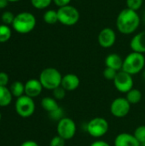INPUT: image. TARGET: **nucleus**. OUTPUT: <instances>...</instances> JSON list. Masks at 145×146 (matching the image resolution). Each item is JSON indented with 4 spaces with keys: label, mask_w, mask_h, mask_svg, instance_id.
I'll return each instance as SVG.
<instances>
[{
    "label": "nucleus",
    "mask_w": 145,
    "mask_h": 146,
    "mask_svg": "<svg viewBox=\"0 0 145 146\" xmlns=\"http://www.w3.org/2000/svg\"><path fill=\"white\" fill-rule=\"evenodd\" d=\"M140 16L138 14V11L126 8L117 15L116 27L121 33L130 35L137 31L140 25Z\"/></svg>",
    "instance_id": "obj_1"
},
{
    "label": "nucleus",
    "mask_w": 145,
    "mask_h": 146,
    "mask_svg": "<svg viewBox=\"0 0 145 146\" xmlns=\"http://www.w3.org/2000/svg\"><path fill=\"white\" fill-rule=\"evenodd\" d=\"M145 66V56L144 54L132 51L123 61L122 70L131 75L137 74L144 71Z\"/></svg>",
    "instance_id": "obj_2"
},
{
    "label": "nucleus",
    "mask_w": 145,
    "mask_h": 146,
    "mask_svg": "<svg viewBox=\"0 0 145 146\" xmlns=\"http://www.w3.org/2000/svg\"><path fill=\"white\" fill-rule=\"evenodd\" d=\"M38 80L44 88L53 91L61 86L62 75L60 71L55 68H46L40 73Z\"/></svg>",
    "instance_id": "obj_3"
},
{
    "label": "nucleus",
    "mask_w": 145,
    "mask_h": 146,
    "mask_svg": "<svg viewBox=\"0 0 145 146\" xmlns=\"http://www.w3.org/2000/svg\"><path fill=\"white\" fill-rule=\"evenodd\" d=\"M12 26L13 28L21 34L29 33L36 26V18L30 12H21L15 15Z\"/></svg>",
    "instance_id": "obj_4"
},
{
    "label": "nucleus",
    "mask_w": 145,
    "mask_h": 146,
    "mask_svg": "<svg viewBox=\"0 0 145 146\" xmlns=\"http://www.w3.org/2000/svg\"><path fill=\"white\" fill-rule=\"evenodd\" d=\"M58 22L64 26L71 27L78 23L80 18V14L78 9L73 5H66L57 9Z\"/></svg>",
    "instance_id": "obj_5"
},
{
    "label": "nucleus",
    "mask_w": 145,
    "mask_h": 146,
    "mask_svg": "<svg viewBox=\"0 0 145 146\" xmlns=\"http://www.w3.org/2000/svg\"><path fill=\"white\" fill-rule=\"evenodd\" d=\"M109 129L108 121L103 117H94L86 125V131L93 138L99 139L107 134Z\"/></svg>",
    "instance_id": "obj_6"
},
{
    "label": "nucleus",
    "mask_w": 145,
    "mask_h": 146,
    "mask_svg": "<svg viewBox=\"0 0 145 146\" xmlns=\"http://www.w3.org/2000/svg\"><path fill=\"white\" fill-rule=\"evenodd\" d=\"M77 131V127L75 121L68 117L62 118L56 126V132L57 135L62 137L64 140H70L72 139Z\"/></svg>",
    "instance_id": "obj_7"
},
{
    "label": "nucleus",
    "mask_w": 145,
    "mask_h": 146,
    "mask_svg": "<svg viewBox=\"0 0 145 146\" xmlns=\"http://www.w3.org/2000/svg\"><path fill=\"white\" fill-rule=\"evenodd\" d=\"M15 108L20 116L27 118L33 115L35 111V103L32 98L23 95L16 99Z\"/></svg>",
    "instance_id": "obj_8"
},
{
    "label": "nucleus",
    "mask_w": 145,
    "mask_h": 146,
    "mask_svg": "<svg viewBox=\"0 0 145 146\" xmlns=\"http://www.w3.org/2000/svg\"><path fill=\"white\" fill-rule=\"evenodd\" d=\"M113 82L115 89L118 92L126 94L133 88V85H134L132 75L129 74L128 73L123 70H121L117 73Z\"/></svg>",
    "instance_id": "obj_9"
},
{
    "label": "nucleus",
    "mask_w": 145,
    "mask_h": 146,
    "mask_svg": "<svg viewBox=\"0 0 145 146\" xmlns=\"http://www.w3.org/2000/svg\"><path fill=\"white\" fill-rule=\"evenodd\" d=\"M131 104L126 98L120 97L113 100L110 104V113L116 118L126 116L131 110Z\"/></svg>",
    "instance_id": "obj_10"
},
{
    "label": "nucleus",
    "mask_w": 145,
    "mask_h": 146,
    "mask_svg": "<svg viewBox=\"0 0 145 146\" xmlns=\"http://www.w3.org/2000/svg\"><path fill=\"white\" fill-rule=\"evenodd\" d=\"M98 44L101 47L108 49L112 47L116 41V33L110 27H104L97 36Z\"/></svg>",
    "instance_id": "obj_11"
},
{
    "label": "nucleus",
    "mask_w": 145,
    "mask_h": 146,
    "mask_svg": "<svg viewBox=\"0 0 145 146\" xmlns=\"http://www.w3.org/2000/svg\"><path fill=\"white\" fill-rule=\"evenodd\" d=\"M115 146H141V144L134 137L133 134L128 133H121L118 134L114 141Z\"/></svg>",
    "instance_id": "obj_12"
},
{
    "label": "nucleus",
    "mask_w": 145,
    "mask_h": 146,
    "mask_svg": "<svg viewBox=\"0 0 145 146\" xmlns=\"http://www.w3.org/2000/svg\"><path fill=\"white\" fill-rule=\"evenodd\" d=\"M43 86L39 80L31 79L25 84V95L33 98L39 96L43 90Z\"/></svg>",
    "instance_id": "obj_13"
},
{
    "label": "nucleus",
    "mask_w": 145,
    "mask_h": 146,
    "mask_svg": "<svg viewBox=\"0 0 145 146\" xmlns=\"http://www.w3.org/2000/svg\"><path fill=\"white\" fill-rule=\"evenodd\" d=\"M80 85V80L78 75L74 74H67L62 76L61 86L66 92H73L76 90Z\"/></svg>",
    "instance_id": "obj_14"
},
{
    "label": "nucleus",
    "mask_w": 145,
    "mask_h": 146,
    "mask_svg": "<svg viewBox=\"0 0 145 146\" xmlns=\"http://www.w3.org/2000/svg\"><path fill=\"white\" fill-rule=\"evenodd\" d=\"M130 47L132 51L138 52L141 54L145 53V31H142L135 34L131 42Z\"/></svg>",
    "instance_id": "obj_15"
},
{
    "label": "nucleus",
    "mask_w": 145,
    "mask_h": 146,
    "mask_svg": "<svg viewBox=\"0 0 145 146\" xmlns=\"http://www.w3.org/2000/svg\"><path fill=\"white\" fill-rule=\"evenodd\" d=\"M123 61L124 60L120 55L116 53H111L105 58V65L107 68H113L116 71H121L122 70Z\"/></svg>",
    "instance_id": "obj_16"
},
{
    "label": "nucleus",
    "mask_w": 145,
    "mask_h": 146,
    "mask_svg": "<svg viewBox=\"0 0 145 146\" xmlns=\"http://www.w3.org/2000/svg\"><path fill=\"white\" fill-rule=\"evenodd\" d=\"M41 106L42 108L47 111L48 113H51L56 110L60 106L58 105L57 100L51 97H45L41 100Z\"/></svg>",
    "instance_id": "obj_17"
},
{
    "label": "nucleus",
    "mask_w": 145,
    "mask_h": 146,
    "mask_svg": "<svg viewBox=\"0 0 145 146\" xmlns=\"http://www.w3.org/2000/svg\"><path fill=\"white\" fill-rule=\"evenodd\" d=\"M12 93L6 86H0V107H6L12 101Z\"/></svg>",
    "instance_id": "obj_18"
},
{
    "label": "nucleus",
    "mask_w": 145,
    "mask_h": 146,
    "mask_svg": "<svg viewBox=\"0 0 145 146\" xmlns=\"http://www.w3.org/2000/svg\"><path fill=\"white\" fill-rule=\"evenodd\" d=\"M142 98H143V95H142L141 91L138 89H135V88H132L131 91H129L126 96V98L131 104H138L142 100Z\"/></svg>",
    "instance_id": "obj_19"
},
{
    "label": "nucleus",
    "mask_w": 145,
    "mask_h": 146,
    "mask_svg": "<svg viewBox=\"0 0 145 146\" xmlns=\"http://www.w3.org/2000/svg\"><path fill=\"white\" fill-rule=\"evenodd\" d=\"M10 92L15 98H20L25 93V85L21 81H15L10 86Z\"/></svg>",
    "instance_id": "obj_20"
},
{
    "label": "nucleus",
    "mask_w": 145,
    "mask_h": 146,
    "mask_svg": "<svg viewBox=\"0 0 145 146\" xmlns=\"http://www.w3.org/2000/svg\"><path fill=\"white\" fill-rule=\"evenodd\" d=\"M44 21L45 23L53 25L58 22V15H57V10L55 9H49L44 12L43 15Z\"/></svg>",
    "instance_id": "obj_21"
},
{
    "label": "nucleus",
    "mask_w": 145,
    "mask_h": 146,
    "mask_svg": "<svg viewBox=\"0 0 145 146\" xmlns=\"http://www.w3.org/2000/svg\"><path fill=\"white\" fill-rule=\"evenodd\" d=\"M11 35V29L9 26L4 24L0 25V43H4L9 40Z\"/></svg>",
    "instance_id": "obj_22"
},
{
    "label": "nucleus",
    "mask_w": 145,
    "mask_h": 146,
    "mask_svg": "<svg viewBox=\"0 0 145 146\" xmlns=\"http://www.w3.org/2000/svg\"><path fill=\"white\" fill-rule=\"evenodd\" d=\"M134 137L138 139V141L143 145L145 144V126L144 125H141L139 127H138L134 133H133Z\"/></svg>",
    "instance_id": "obj_23"
},
{
    "label": "nucleus",
    "mask_w": 145,
    "mask_h": 146,
    "mask_svg": "<svg viewBox=\"0 0 145 146\" xmlns=\"http://www.w3.org/2000/svg\"><path fill=\"white\" fill-rule=\"evenodd\" d=\"M53 0H31L32 5L38 9H44L48 8Z\"/></svg>",
    "instance_id": "obj_24"
},
{
    "label": "nucleus",
    "mask_w": 145,
    "mask_h": 146,
    "mask_svg": "<svg viewBox=\"0 0 145 146\" xmlns=\"http://www.w3.org/2000/svg\"><path fill=\"white\" fill-rule=\"evenodd\" d=\"M126 8L134 11H138L142 8L144 0H126Z\"/></svg>",
    "instance_id": "obj_25"
},
{
    "label": "nucleus",
    "mask_w": 145,
    "mask_h": 146,
    "mask_svg": "<svg viewBox=\"0 0 145 146\" xmlns=\"http://www.w3.org/2000/svg\"><path fill=\"white\" fill-rule=\"evenodd\" d=\"M15 15L10 12V11H5L4 13H3L2 16H1V20L3 21V23L4 25H10L13 23L14 20H15Z\"/></svg>",
    "instance_id": "obj_26"
},
{
    "label": "nucleus",
    "mask_w": 145,
    "mask_h": 146,
    "mask_svg": "<svg viewBox=\"0 0 145 146\" xmlns=\"http://www.w3.org/2000/svg\"><path fill=\"white\" fill-rule=\"evenodd\" d=\"M66 90L64 88H62V86H59L56 89H54L52 91V94H53V98L56 100H62L65 96H66Z\"/></svg>",
    "instance_id": "obj_27"
},
{
    "label": "nucleus",
    "mask_w": 145,
    "mask_h": 146,
    "mask_svg": "<svg viewBox=\"0 0 145 146\" xmlns=\"http://www.w3.org/2000/svg\"><path fill=\"white\" fill-rule=\"evenodd\" d=\"M119 71H116V70H115V69H113V68H104V70H103V77L107 80H115V76H116V74H117V73H118Z\"/></svg>",
    "instance_id": "obj_28"
},
{
    "label": "nucleus",
    "mask_w": 145,
    "mask_h": 146,
    "mask_svg": "<svg viewBox=\"0 0 145 146\" xmlns=\"http://www.w3.org/2000/svg\"><path fill=\"white\" fill-rule=\"evenodd\" d=\"M49 115L51 119H53L54 121H59L62 118H63V110L59 107L56 110L51 112V113H49Z\"/></svg>",
    "instance_id": "obj_29"
},
{
    "label": "nucleus",
    "mask_w": 145,
    "mask_h": 146,
    "mask_svg": "<svg viewBox=\"0 0 145 146\" xmlns=\"http://www.w3.org/2000/svg\"><path fill=\"white\" fill-rule=\"evenodd\" d=\"M65 141L62 137L59 135H56L52 138V139L50 142V146H65Z\"/></svg>",
    "instance_id": "obj_30"
},
{
    "label": "nucleus",
    "mask_w": 145,
    "mask_h": 146,
    "mask_svg": "<svg viewBox=\"0 0 145 146\" xmlns=\"http://www.w3.org/2000/svg\"><path fill=\"white\" fill-rule=\"evenodd\" d=\"M9 83V75L4 72H0V86H6Z\"/></svg>",
    "instance_id": "obj_31"
},
{
    "label": "nucleus",
    "mask_w": 145,
    "mask_h": 146,
    "mask_svg": "<svg viewBox=\"0 0 145 146\" xmlns=\"http://www.w3.org/2000/svg\"><path fill=\"white\" fill-rule=\"evenodd\" d=\"M72 0H53L54 3L58 7V8H61V7H63V6H66V5H68L70 4Z\"/></svg>",
    "instance_id": "obj_32"
},
{
    "label": "nucleus",
    "mask_w": 145,
    "mask_h": 146,
    "mask_svg": "<svg viewBox=\"0 0 145 146\" xmlns=\"http://www.w3.org/2000/svg\"><path fill=\"white\" fill-rule=\"evenodd\" d=\"M90 146H110V145L104 140H96L92 142Z\"/></svg>",
    "instance_id": "obj_33"
},
{
    "label": "nucleus",
    "mask_w": 145,
    "mask_h": 146,
    "mask_svg": "<svg viewBox=\"0 0 145 146\" xmlns=\"http://www.w3.org/2000/svg\"><path fill=\"white\" fill-rule=\"evenodd\" d=\"M20 146H39L38 145V143H36L35 141L32 140H26L25 142H23Z\"/></svg>",
    "instance_id": "obj_34"
},
{
    "label": "nucleus",
    "mask_w": 145,
    "mask_h": 146,
    "mask_svg": "<svg viewBox=\"0 0 145 146\" xmlns=\"http://www.w3.org/2000/svg\"><path fill=\"white\" fill-rule=\"evenodd\" d=\"M9 3L8 0H0V9H4Z\"/></svg>",
    "instance_id": "obj_35"
},
{
    "label": "nucleus",
    "mask_w": 145,
    "mask_h": 146,
    "mask_svg": "<svg viewBox=\"0 0 145 146\" xmlns=\"http://www.w3.org/2000/svg\"><path fill=\"white\" fill-rule=\"evenodd\" d=\"M9 2H11V3H15V2H18L20 0H8Z\"/></svg>",
    "instance_id": "obj_36"
},
{
    "label": "nucleus",
    "mask_w": 145,
    "mask_h": 146,
    "mask_svg": "<svg viewBox=\"0 0 145 146\" xmlns=\"http://www.w3.org/2000/svg\"><path fill=\"white\" fill-rule=\"evenodd\" d=\"M143 77H144V80H145V70L143 71Z\"/></svg>",
    "instance_id": "obj_37"
},
{
    "label": "nucleus",
    "mask_w": 145,
    "mask_h": 146,
    "mask_svg": "<svg viewBox=\"0 0 145 146\" xmlns=\"http://www.w3.org/2000/svg\"><path fill=\"white\" fill-rule=\"evenodd\" d=\"M1 118H2V115H1V113H0V121H1Z\"/></svg>",
    "instance_id": "obj_38"
}]
</instances>
